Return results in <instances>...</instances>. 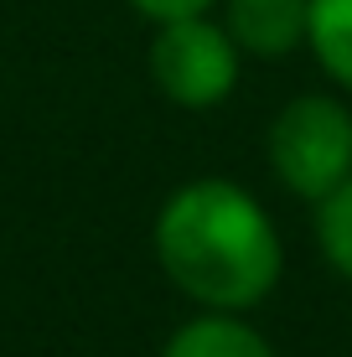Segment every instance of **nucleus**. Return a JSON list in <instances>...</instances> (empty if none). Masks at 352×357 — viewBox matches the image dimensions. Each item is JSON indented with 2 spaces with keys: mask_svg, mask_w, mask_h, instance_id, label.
<instances>
[{
  "mask_svg": "<svg viewBox=\"0 0 352 357\" xmlns=\"http://www.w3.org/2000/svg\"><path fill=\"white\" fill-rule=\"evenodd\" d=\"M130 6L140 10L145 21H187V16H208V6H217V0H130Z\"/></svg>",
  "mask_w": 352,
  "mask_h": 357,
  "instance_id": "8",
  "label": "nucleus"
},
{
  "mask_svg": "<svg viewBox=\"0 0 352 357\" xmlns=\"http://www.w3.org/2000/svg\"><path fill=\"white\" fill-rule=\"evenodd\" d=\"M270 171L300 202H321L352 176V109L332 93H300L270 119Z\"/></svg>",
  "mask_w": 352,
  "mask_h": 357,
  "instance_id": "2",
  "label": "nucleus"
},
{
  "mask_svg": "<svg viewBox=\"0 0 352 357\" xmlns=\"http://www.w3.org/2000/svg\"><path fill=\"white\" fill-rule=\"evenodd\" d=\"M223 26H228L238 52L290 57L296 47H306L311 0H228Z\"/></svg>",
  "mask_w": 352,
  "mask_h": 357,
  "instance_id": "4",
  "label": "nucleus"
},
{
  "mask_svg": "<svg viewBox=\"0 0 352 357\" xmlns=\"http://www.w3.org/2000/svg\"><path fill=\"white\" fill-rule=\"evenodd\" d=\"M151 83L176 109H217L238 89V47L208 16L161 21L151 42Z\"/></svg>",
  "mask_w": 352,
  "mask_h": 357,
  "instance_id": "3",
  "label": "nucleus"
},
{
  "mask_svg": "<svg viewBox=\"0 0 352 357\" xmlns=\"http://www.w3.org/2000/svg\"><path fill=\"white\" fill-rule=\"evenodd\" d=\"M155 264L202 311L244 316L285 275V243L264 202L238 181L197 176L161 202L151 228Z\"/></svg>",
  "mask_w": 352,
  "mask_h": 357,
  "instance_id": "1",
  "label": "nucleus"
},
{
  "mask_svg": "<svg viewBox=\"0 0 352 357\" xmlns=\"http://www.w3.org/2000/svg\"><path fill=\"white\" fill-rule=\"evenodd\" d=\"M306 47L316 52L321 73L352 93V0H311Z\"/></svg>",
  "mask_w": 352,
  "mask_h": 357,
  "instance_id": "6",
  "label": "nucleus"
},
{
  "mask_svg": "<svg viewBox=\"0 0 352 357\" xmlns=\"http://www.w3.org/2000/svg\"><path fill=\"white\" fill-rule=\"evenodd\" d=\"M161 357H275L270 337L234 311H202L166 337Z\"/></svg>",
  "mask_w": 352,
  "mask_h": 357,
  "instance_id": "5",
  "label": "nucleus"
},
{
  "mask_svg": "<svg viewBox=\"0 0 352 357\" xmlns=\"http://www.w3.org/2000/svg\"><path fill=\"white\" fill-rule=\"evenodd\" d=\"M316 249L342 280H352V176L316 202Z\"/></svg>",
  "mask_w": 352,
  "mask_h": 357,
  "instance_id": "7",
  "label": "nucleus"
}]
</instances>
